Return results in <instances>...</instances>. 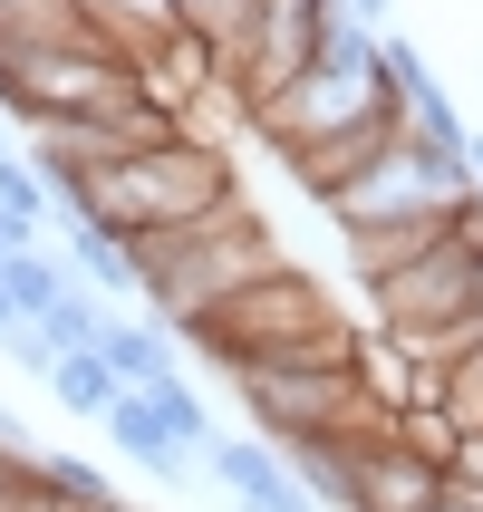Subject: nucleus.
<instances>
[{
	"label": "nucleus",
	"instance_id": "f257e3e1",
	"mask_svg": "<svg viewBox=\"0 0 483 512\" xmlns=\"http://www.w3.org/2000/svg\"><path fill=\"white\" fill-rule=\"evenodd\" d=\"M184 339H194L203 358H223V368H348L358 329L339 319V300H329L300 261H271L261 281L213 300Z\"/></svg>",
	"mask_w": 483,
	"mask_h": 512
},
{
	"label": "nucleus",
	"instance_id": "f03ea898",
	"mask_svg": "<svg viewBox=\"0 0 483 512\" xmlns=\"http://www.w3.org/2000/svg\"><path fill=\"white\" fill-rule=\"evenodd\" d=\"M397 107V87H387V68H377V29L368 20H348L339 0L319 10V49H310V68L271 97V107H252V136L271 145V155H310V145H329V136H348L358 116H387ZM406 116V107H397Z\"/></svg>",
	"mask_w": 483,
	"mask_h": 512
},
{
	"label": "nucleus",
	"instance_id": "7ed1b4c3",
	"mask_svg": "<svg viewBox=\"0 0 483 512\" xmlns=\"http://www.w3.org/2000/svg\"><path fill=\"white\" fill-rule=\"evenodd\" d=\"M232 155L203 136H165V145H136V155H107V165L78 174V213L107 223L116 242H155V232L194 223L213 203H232Z\"/></svg>",
	"mask_w": 483,
	"mask_h": 512
},
{
	"label": "nucleus",
	"instance_id": "20e7f679",
	"mask_svg": "<svg viewBox=\"0 0 483 512\" xmlns=\"http://www.w3.org/2000/svg\"><path fill=\"white\" fill-rule=\"evenodd\" d=\"M271 261H281V242L261 232V213L242 194L213 203V213H194V223H174V232H155V242H136L145 300H155L165 329H194L213 300H232L242 281H261Z\"/></svg>",
	"mask_w": 483,
	"mask_h": 512
},
{
	"label": "nucleus",
	"instance_id": "39448f33",
	"mask_svg": "<svg viewBox=\"0 0 483 512\" xmlns=\"http://www.w3.org/2000/svg\"><path fill=\"white\" fill-rule=\"evenodd\" d=\"M464 203H474L464 145H435L416 126H397L377 165H358L339 194H319V213L339 232H368V223H416V213H464Z\"/></svg>",
	"mask_w": 483,
	"mask_h": 512
},
{
	"label": "nucleus",
	"instance_id": "423d86ee",
	"mask_svg": "<svg viewBox=\"0 0 483 512\" xmlns=\"http://www.w3.org/2000/svg\"><path fill=\"white\" fill-rule=\"evenodd\" d=\"M368 300H377V319H387V329H406V339L455 329L464 310H483V203H474V213H455V223H445V242H435V252H416L406 271H387Z\"/></svg>",
	"mask_w": 483,
	"mask_h": 512
},
{
	"label": "nucleus",
	"instance_id": "0eeeda50",
	"mask_svg": "<svg viewBox=\"0 0 483 512\" xmlns=\"http://www.w3.org/2000/svg\"><path fill=\"white\" fill-rule=\"evenodd\" d=\"M319 10L329 0H252V20L232 29L223 49H213V68H223V87L242 97V116L252 107H271L300 68H310V49H319Z\"/></svg>",
	"mask_w": 483,
	"mask_h": 512
},
{
	"label": "nucleus",
	"instance_id": "6e6552de",
	"mask_svg": "<svg viewBox=\"0 0 483 512\" xmlns=\"http://www.w3.org/2000/svg\"><path fill=\"white\" fill-rule=\"evenodd\" d=\"M203 474L232 493V512H319V493L300 484L281 464V445H261V435H213V445H203Z\"/></svg>",
	"mask_w": 483,
	"mask_h": 512
},
{
	"label": "nucleus",
	"instance_id": "1a4fd4ad",
	"mask_svg": "<svg viewBox=\"0 0 483 512\" xmlns=\"http://www.w3.org/2000/svg\"><path fill=\"white\" fill-rule=\"evenodd\" d=\"M445 493V464H426L416 445H358V503L348 512H416V503H435Z\"/></svg>",
	"mask_w": 483,
	"mask_h": 512
},
{
	"label": "nucleus",
	"instance_id": "9d476101",
	"mask_svg": "<svg viewBox=\"0 0 483 512\" xmlns=\"http://www.w3.org/2000/svg\"><path fill=\"white\" fill-rule=\"evenodd\" d=\"M58 232H68V252H58V261H68V281H87L107 310H116V300H145L136 242H116V232H107V223H87V213H68Z\"/></svg>",
	"mask_w": 483,
	"mask_h": 512
},
{
	"label": "nucleus",
	"instance_id": "9b49d317",
	"mask_svg": "<svg viewBox=\"0 0 483 512\" xmlns=\"http://www.w3.org/2000/svg\"><path fill=\"white\" fill-rule=\"evenodd\" d=\"M97 426H107V435H116V455H126V464H145L155 484H184V474H203V464L184 455V445H174V426H165V416H155V406L136 397V387H116V406L97 416Z\"/></svg>",
	"mask_w": 483,
	"mask_h": 512
},
{
	"label": "nucleus",
	"instance_id": "f8f14e48",
	"mask_svg": "<svg viewBox=\"0 0 483 512\" xmlns=\"http://www.w3.org/2000/svg\"><path fill=\"white\" fill-rule=\"evenodd\" d=\"M97 358L116 368V387H155V377H184V348H174L165 319H107L97 329Z\"/></svg>",
	"mask_w": 483,
	"mask_h": 512
},
{
	"label": "nucleus",
	"instance_id": "ddd939ff",
	"mask_svg": "<svg viewBox=\"0 0 483 512\" xmlns=\"http://www.w3.org/2000/svg\"><path fill=\"white\" fill-rule=\"evenodd\" d=\"M397 126H406L397 107H387V116H358L348 136L310 145V155H290V174H300L310 194H339V184H348V174H358V165H377V155H387V136H397Z\"/></svg>",
	"mask_w": 483,
	"mask_h": 512
},
{
	"label": "nucleus",
	"instance_id": "4468645a",
	"mask_svg": "<svg viewBox=\"0 0 483 512\" xmlns=\"http://www.w3.org/2000/svg\"><path fill=\"white\" fill-rule=\"evenodd\" d=\"M0 290H10V310H20V319H49L58 290H68V261L39 252V242H20V252H0Z\"/></svg>",
	"mask_w": 483,
	"mask_h": 512
},
{
	"label": "nucleus",
	"instance_id": "2eb2a0df",
	"mask_svg": "<svg viewBox=\"0 0 483 512\" xmlns=\"http://www.w3.org/2000/svg\"><path fill=\"white\" fill-rule=\"evenodd\" d=\"M136 397H145V406H155V416L174 426V445H184L194 464H203V445L223 435V426H213V406H203V387H194V377H155V387H136Z\"/></svg>",
	"mask_w": 483,
	"mask_h": 512
},
{
	"label": "nucleus",
	"instance_id": "dca6fc26",
	"mask_svg": "<svg viewBox=\"0 0 483 512\" xmlns=\"http://www.w3.org/2000/svg\"><path fill=\"white\" fill-rule=\"evenodd\" d=\"M0 223L20 232V242H39V232L58 223V203H49V184H39L29 155H0Z\"/></svg>",
	"mask_w": 483,
	"mask_h": 512
},
{
	"label": "nucleus",
	"instance_id": "f3484780",
	"mask_svg": "<svg viewBox=\"0 0 483 512\" xmlns=\"http://www.w3.org/2000/svg\"><path fill=\"white\" fill-rule=\"evenodd\" d=\"M49 397L68 406V416H107L116 406V368L97 358V348H68V358L49 368Z\"/></svg>",
	"mask_w": 483,
	"mask_h": 512
},
{
	"label": "nucleus",
	"instance_id": "a211bd4d",
	"mask_svg": "<svg viewBox=\"0 0 483 512\" xmlns=\"http://www.w3.org/2000/svg\"><path fill=\"white\" fill-rule=\"evenodd\" d=\"M107 319H116V310L97 300V290H87V281H68V290H58V310H49V319H29V329H39V339L68 358V348H97V329H107Z\"/></svg>",
	"mask_w": 483,
	"mask_h": 512
},
{
	"label": "nucleus",
	"instance_id": "6ab92c4d",
	"mask_svg": "<svg viewBox=\"0 0 483 512\" xmlns=\"http://www.w3.org/2000/svg\"><path fill=\"white\" fill-rule=\"evenodd\" d=\"M39 484H49L58 512H97V503H116L107 464H87V455H39Z\"/></svg>",
	"mask_w": 483,
	"mask_h": 512
},
{
	"label": "nucleus",
	"instance_id": "aec40b11",
	"mask_svg": "<svg viewBox=\"0 0 483 512\" xmlns=\"http://www.w3.org/2000/svg\"><path fill=\"white\" fill-rule=\"evenodd\" d=\"M0 348H10V368H20V377H49V368H58V348L39 339L29 319H20V329H10V339H0Z\"/></svg>",
	"mask_w": 483,
	"mask_h": 512
},
{
	"label": "nucleus",
	"instance_id": "412c9836",
	"mask_svg": "<svg viewBox=\"0 0 483 512\" xmlns=\"http://www.w3.org/2000/svg\"><path fill=\"white\" fill-rule=\"evenodd\" d=\"M0 464H39V445L20 435V416H10V406H0Z\"/></svg>",
	"mask_w": 483,
	"mask_h": 512
},
{
	"label": "nucleus",
	"instance_id": "4be33fe9",
	"mask_svg": "<svg viewBox=\"0 0 483 512\" xmlns=\"http://www.w3.org/2000/svg\"><path fill=\"white\" fill-rule=\"evenodd\" d=\"M348 20H368V29H387V10H397V0H339Z\"/></svg>",
	"mask_w": 483,
	"mask_h": 512
},
{
	"label": "nucleus",
	"instance_id": "5701e85b",
	"mask_svg": "<svg viewBox=\"0 0 483 512\" xmlns=\"http://www.w3.org/2000/svg\"><path fill=\"white\" fill-rule=\"evenodd\" d=\"M464 174H474V203H483V126L464 136Z\"/></svg>",
	"mask_w": 483,
	"mask_h": 512
},
{
	"label": "nucleus",
	"instance_id": "b1692460",
	"mask_svg": "<svg viewBox=\"0 0 483 512\" xmlns=\"http://www.w3.org/2000/svg\"><path fill=\"white\" fill-rule=\"evenodd\" d=\"M416 512H474V503H464V493L445 484V493H435V503H416Z\"/></svg>",
	"mask_w": 483,
	"mask_h": 512
},
{
	"label": "nucleus",
	"instance_id": "393cba45",
	"mask_svg": "<svg viewBox=\"0 0 483 512\" xmlns=\"http://www.w3.org/2000/svg\"><path fill=\"white\" fill-rule=\"evenodd\" d=\"M10 329H20V310H10V290H0V339H10Z\"/></svg>",
	"mask_w": 483,
	"mask_h": 512
},
{
	"label": "nucleus",
	"instance_id": "a878e982",
	"mask_svg": "<svg viewBox=\"0 0 483 512\" xmlns=\"http://www.w3.org/2000/svg\"><path fill=\"white\" fill-rule=\"evenodd\" d=\"M0 252H20V232H10V223H0Z\"/></svg>",
	"mask_w": 483,
	"mask_h": 512
},
{
	"label": "nucleus",
	"instance_id": "bb28decb",
	"mask_svg": "<svg viewBox=\"0 0 483 512\" xmlns=\"http://www.w3.org/2000/svg\"><path fill=\"white\" fill-rule=\"evenodd\" d=\"M0 155H10V116H0Z\"/></svg>",
	"mask_w": 483,
	"mask_h": 512
}]
</instances>
